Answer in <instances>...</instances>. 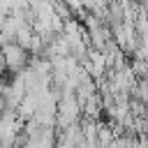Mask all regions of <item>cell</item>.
Masks as SVG:
<instances>
[{
	"label": "cell",
	"mask_w": 148,
	"mask_h": 148,
	"mask_svg": "<svg viewBox=\"0 0 148 148\" xmlns=\"http://www.w3.org/2000/svg\"><path fill=\"white\" fill-rule=\"evenodd\" d=\"M0 118H2V102H0Z\"/></svg>",
	"instance_id": "7a4b0ae2"
},
{
	"label": "cell",
	"mask_w": 148,
	"mask_h": 148,
	"mask_svg": "<svg viewBox=\"0 0 148 148\" xmlns=\"http://www.w3.org/2000/svg\"><path fill=\"white\" fill-rule=\"evenodd\" d=\"M2 58H5V65L9 69H18L28 60V49L18 46V44H5L2 46Z\"/></svg>",
	"instance_id": "6da1fadb"
}]
</instances>
